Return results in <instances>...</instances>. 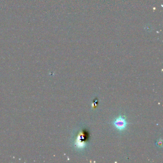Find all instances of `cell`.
I'll use <instances>...</instances> for the list:
<instances>
[{"mask_svg": "<svg viewBox=\"0 0 163 163\" xmlns=\"http://www.w3.org/2000/svg\"><path fill=\"white\" fill-rule=\"evenodd\" d=\"M144 28L147 32H151L152 30V27L150 24H147Z\"/></svg>", "mask_w": 163, "mask_h": 163, "instance_id": "obj_2", "label": "cell"}, {"mask_svg": "<svg viewBox=\"0 0 163 163\" xmlns=\"http://www.w3.org/2000/svg\"><path fill=\"white\" fill-rule=\"evenodd\" d=\"M112 123L116 129L120 131L124 130L126 128L128 124L126 118L122 116H120L116 118Z\"/></svg>", "mask_w": 163, "mask_h": 163, "instance_id": "obj_1", "label": "cell"}]
</instances>
